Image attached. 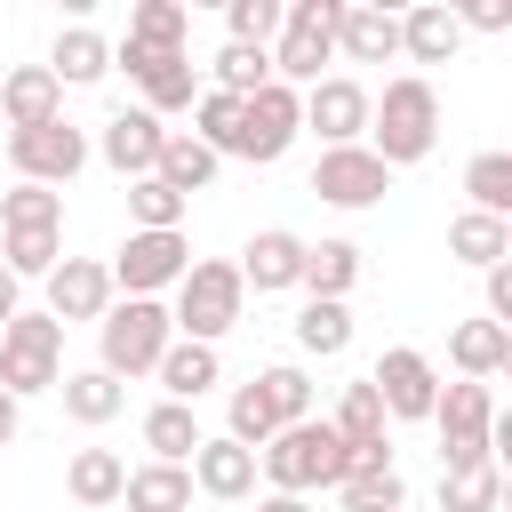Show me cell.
I'll use <instances>...</instances> for the list:
<instances>
[{"label": "cell", "mask_w": 512, "mask_h": 512, "mask_svg": "<svg viewBox=\"0 0 512 512\" xmlns=\"http://www.w3.org/2000/svg\"><path fill=\"white\" fill-rule=\"evenodd\" d=\"M192 496H200V480H192V464H136L128 472V512H192Z\"/></svg>", "instance_id": "28"}, {"label": "cell", "mask_w": 512, "mask_h": 512, "mask_svg": "<svg viewBox=\"0 0 512 512\" xmlns=\"http://www.w3.org/2000/svg\"><path fill=\"white\" fill-rule=\"evenodd\" d=\"M192 480H200V496H216V504H248L256 480H264V456L240 448L232 432H208L200 456H192Z\"/></svg>", "instance_id": "18"}, {"label": "cell", "mask_w": 512, "mask_h": 512, "mask_svg": "<svg viewBox=\"0 0 512 512\" xmlns=\"http://www.w3.org/2000/svg\"><path fill=\"white\" fill-rule=\"evenodd\" d=\"M16 312H24V280H16V272H8V264H0V328H8V320H16Z\"/></svg>", "instance_id": "48"}, {"label": "cell", "mask_w": 512, "mask_h": 512, "mask_svg": "<svg viewBox=\"0 0 512 512\" xmlns=\"http://www.w3.org/2000/svg\"><path fill=\"white\" fill-rule=\"evenodd\" d=\"M160 152H168V120L144 112V104H120V112L96 128V160H104L112 176H128V184L160 176Z\"/></svg>", "instance_id": "13"}, {"label": "cell", "mask_w": 512, "mask_h": 512, "mask_svg": "<svg viewBox=\"0 0 512 512\" xmlns=\"http://www.w3.org/2000/svg\"><path fill=\"white\" fill-rule=\"evenodd\" d=\"M304 136V88H288V80H272V88H256L248 96V120H240V144H232V160H248V168H272V160H288V144Z\"/></svg>", "instance_id": "12"}, {"label": "cell", "mask_w": 512, "mask_h": 512, "mask_svg": "<svg viewBox=\"0 0 512 512\" xmlns=\"http://www.w3.org/2000/svg\"><path fill=\"white\" fill-rule=\"evenodd\" d=\"M288 336H296L304 360H344V352H352V312L328 304V296H304L296 320H288Z\"/></svg>", "instance_id": "25"}, {"label": "cell", "mask_w": 512, "mask_h": 512, "mask_svg": "<svg viewBox=\"0 0 512 512\" xmlns=\"http://www.w3.org/2000/svg\"><path fill=\"white\" fill-rule=\"evenodd\" d=\"M216 168H224V152H208L192 128H168V152H160V184H176V192L192 200V192H208V184H216Z\"/></svg>", "instance_id": "30"}, {"label": "cell", "mask_w": 512, "mask_h": 512, "mask_svg": "<svg viewBox=\"0 0 512 512\" xmlns=\"http://www.w3.org/2000/svg\"><path fill=\"white\" fill-rule=\"evenodd\" d=\"M152 384H160V400H184V408H200V400L224 384V360H216V344H192V336H176Z\"/></svg>", "instance_id": "23"}, {"label": "cell", "mask_w": 512, "mask_h": 512, "mask_svg": "<svg viewBox=\"0 0 512 512\" xmlns=\"http://www.w3.org/2000/svg\"><path fill=\"white\" fill-rule=\"evenodd\" d=\"M368 128H376V96L352 72H328L320 88H304V136H320V152L368 144Z\"/></svg>", "instance_id": "11"}, {"label": "cell", "mask_w": 512, "mask_h": 512, "mask_svg": "<svg viewBox=\"0 0 512 512\" xmlns=\"http://www.w3.org/2000/svg\"><path fill=\"white\" fill-rule=\"evenodd\" d=\"M280 24H288V0H224V40L240 48H280Z\"/></svg>", "instance_id": "40"}, {"label": "cell", "mask_w": 512, "mask_h": 512, "mask_svg": "<svg viewBox=\"0 0 512 512\" xmlns=\"http://www.w3.org/2000/svg\"><path fill=\"white\" fill-rule=\"evenodd\" d=\"M224 432H232L240 448H256V456L280 440V416L264 408V384H256V376H248V384H232V400H224Z\"/></svg>", "instance_id": "34"}, {"label": "cell", "mask_w": 512, "mask_h": 512, "mask_svg": "<svg viewBox=\"0 0 512 512\" xmlns=\"http://www.w3.org/2000/svg\"><path fill=\"white\" fill-rule=\"evenodd\" d=\"M168 344H176L168 296H120V304L104 312V328H96V368H112L120 384H128V376H160Z\"/></svg>", "instance_id": "3"}, {"label": "cell", "mask_w": 512, "mask_h": 512, "mask_svg": "<svg viewBox=\"0 0 512 512\" xmlns=\"http://www.w3.org/2000/svg\"><path fill=\"white\" fill-rule=\"evenodd\" d=\"M344 480H352V440H344L328 416L288 424V432L264 448V488H280V496H336Z\"/></svg>", "instance_id": "1"}, {"label": "cell", "mask_w": 512, "mask_h": 512, "mask_svg": "<svg viewBox=\"0 0 512 512\" xmlns=\"http://www.w3.org/2000/svg\"><path fill=\"white\" fill-rule=\"evenodd\" d=\"M64 496H72L80 512H112V504H128V456H112V448H72V464H64Z\"/></svg>", "instance_id": "21"}, {"label": "cell", "mask_w": 512, "mask_h": 512, "mask_svg": "<svg viewBox=\"0 0 512 512\" xmlns=\"http://www.w3.org/2000/svg\"><path fill=\"white\" fill-rule=\"evenodd\" d=\"M312 192H320L328 208H376V200L392 192V168H384L368 144H344V152H320V160H312Z\"/></svg>", "instance_id": "15"}, {"label": "cell", "mask_w": 512, "mask_h": 512, "mask_svg": "<svg viewBox=\"0 0 512 512\" xmlns=\"http://www.w3.org/2000/svg\"><path fill=\"white\" fill-rule=\"evenodd\" d=\"M440 472H464V464H496L488 456V424H496V392L488 384H472V376H456V384H440Z\"/></svg>", "instance_id": "9"}, {"label": "cell", "mask_w": 512, "mask_h": 512, "mask_svg": "<svg viewBox=\"0 0 512 512\" xmlns=\"http://www.w3.org/2000/svg\"><path fill=\"white\" fill-rule=\"evenodd\" d=\"M464 40H472V32H464V16H456L448 0H416V8L400 16V56H408V64H448Z\"/></svg>", "instance_id": "19"}, {"label": "cell", "mask_w": 512, "mask_h": 512, "mask_svg": "<svg viewBox=\"0 0 512 512\" xmlns=\"http://www.w3.org/2000/svg\"><path fill=\"white\" fill-rule=\"evenodd\" d=\"M336 40H344V0H288V24H280V48H272V72L288 88H320L336 64Z\"/></svg>", "instance_id": "6"}, {"label": "cell", "mask_w": 512, "mask_h": 512, "mask_svg": "<svg viewBox=\"0 0 512 512\" xmlns=\"http://www.w3.org/2000/svg\"><path fill=\"white\" fill-rule=\"evenodd\" d=\"M304 256H312V240L288 232V224L248 232V248H240V280H248V296H288V288H304Z\"/></svg>", "instance_id": "16"}, {"label": "cell", "mask_w": 512, "mask_h": 512, "mask_svg": "<svg viewBox=\"0 0 512 512\" xmlns=\"http://www.w3.org/2000/svg\"><path fill=\"white\" fill-rule=\"evenodd\" d=\"M0 264L16 280H48L64 264V232H0Z\"/></svg>", "instance_id": "43"}, {"label": "cell", "mask_w": 512, "mask_h": 512, "mask_svg": "<svg viewBox=\"0 0 512 512\" xmlns=\"http://www.w3.org/2000/svg\"><path fill=\"white\" fill-rule=\"evenodd\" d=\"M256 384H264V408L280 416V432H288V424H312V376H304L296 360H272V368H256Z\"/></svg>", "instance_id": "39"}, {"label": "cell", "mask_w": 512, "mask_h": 512, "mask_svg": "<svg viewBox=\"0 0 512 512\" xmlns=\"http://www.w3.org/2000/svg\"><path fill=\"white\" fill-rule=\"evenodd\" d=\"M0 232H64V192H48V184L0 192Z\"/></svg>", "instance_id": "37"}, {"label": "cell", "mask_w": 512, "mask_h": 512, "mask_svg": "<svg viewBox=\"0 0 512 512\" xmlns=\"http://www.w3.org/2000/svg\"><path fill=\"white\" fill-rule=\"evenodd\" d=\"M208 72H216V88H232V96H256V88L280 80V72H272V48H240V40H224V48L208 56Z\"/></svg>", "instance_id": "41"}, {"label": "cell", "mask_w": 512, "mask_h": 512, "mask_svg": "<svg viewBox=\"0 0 512 512\" xmlns=\"http://www.w3.org/2000/svg\"><path fill=\"white\" fill-rule=\"evenodd\" d=\"M352 288H360V248H352V240H312V256H304V296L344 304Z\"/></svg>", "instance_id": "31"}, {"label": "cell", "mask_w": 512, "mask_h": 512, "mask_svg": "<svg viewBox=\"0 0 512 512\" xmlns=\"http://www.w3.org/2000/svg\"><path fill=\"white\" fill-rule=\"evenodd\" d=\"M496 376H512V328H504V368H496Z\"/></svg>", "instance_id": "51"}, {"label": "cell", "mask_w": 512, "mask_h": 512, "mask_svg": "<svg viewBox=\"0 0 512 512\" xmlns=\"http://www.w3.org/2000/svg\"><path fill=\"white\" fill-rule=\"evenodd\" d=\"M448 360H456V376H472V384H488L496 368H504V328L480 312V320H456L448 328Z\"/></svg>", "instance_id": "32"}, {"label": "cell", "mask_w": 512, "mask_h": 512, "mask_svg": "<svg viewBox=\"0 0 512 512\" xmlns=\"http://www.w3.org/2000/svg\"><path fill=\"white\" fill-rule=\"evenodd\" d=\"M184 192L176 184H160V176H144V184H128V232H184Z\"/></svg>", "instance_id": "38"}, {"label": "cell", "mask_w": 512, "mask_h": 512, "mask_svg": "<svg viewBox=\"0 0 512 512\" xmlns=\"http://www.w3.org/2000/svg\"><path fill=\"white\" fill-rule=\"evenodd\" d=\"M128 40H144V48H184V40H192V16H184L176 0H136V8H128Z\"/></svg>", "instance_id": "44"}, {"label": "cell", "mask_w": 512, "mask_h": 512, "mask_svg": "<svg viewBox=\"0 0 512 512\" xmlns=\"http://www.w3.org/2000/svg\"><path fill=\"white\" fill-rule=\"evenodd\" d=\"M64 320L48 304H24L8 328H0V392L32 400V392H64Z\"/></svg>", "instance_id": "4"}, {"label": "cell", "mask_w": 512, "mask_h": 512, "mask_svg": "<svg viewBox=\"0 0 512 512\" xmlns=\"http://www.w3.org/2000/svg\"><path fill=\"white\" fill-rule=\"evenodd\" d=\"M88 160H96V144H88L72 120L16 128V136H8V168H16V184H48V192H64V184H72Z\"/></svg>", "instance_id": "10"}, {"label": "cell", "mask_w": 512, "mask_h": 512, "mask_svg": "<svg viewBox=\"0 0 512 512\" xmlns=\"http://www.w3.org/2000/svg\"><path fill=\"white\" fill-rule=\"evenodd\" d=\"M240 120H248V96H232V88H208V96L192 104V136H200L208 152H224V160H232V144H240Z\"/></svg>", "instance_id": "36"}, {"label": "cell", "mask_w": 512, "mask_h": 512, "mask_svg": "<svg viewBox=\"0 0 512 512\" xmlns=\"http://www.w3.org/2000/svg\"><path fill=\"white\" fill-rule=\"evenodd\" d=\"M448 256L488 280L496 264H512V224H504V216H480V208H456V216H448Z\"/></svg>", "instance_id": "24"}, {"label": "cell", "mask_w": 512, "mask_h": 512, "mask_svg": "<svg viewBox=\"0 0 512 512\" xmlns=\"http://www.w3.org/2000/svg\"><path fill=\"white\" fill-rule=\"evenodd\" d=\"M136 432H144L152 464H192V456H200V440H208V432H200V416H192L184 400H152Z\"/></svg>", "instance_id": "26"}, {"label": "cell", "mask_w": 512, "mask_h": 512, "mask_svg": "<svg viewBox=\"0 0 512 512\" xmlns=\"http://www.w3.org/2000/svg\"><path fill=\"white\" fill-rule=\"evenodd\" d=\"M48 72H56L64 88H96V80L112 72V40H104V32H88V24H64V32H56V48H48Z\"/></svg>", "instance_id": "27"}, {"label": "cell", "mask_w": 512, "mask_h": 512, "mask_svg": "<svg viewBox=\"0 0 512 512\" xmlns=\"http://www.w3.org/2000/svg\"><path fill=\"white\" fill-rule=\"evenodd\" d=\"M440 512H504V464L440 472Z\"/></svg>", "instance_id": "35"}, {"label": "cell", "mask_w": 512, "mask_h": 512, "mask_svg": "<svg viewBox=\"0 0 512 512\" xmlns=\"http://www.w3.org/2000/svg\"><path fill=\"white\" fill-rule=\"evenodd\" d=\"M464 32H512V0H464Z\"/></svg>", "instance_id": "45"}, {"label": "cell", "mask_w": 512, "mask_h": 512, "mask_svg": "<svg viewBox=\"0 0 512 512\" xmlns=\"http://www.w3.org/2000/svg\"><path fill=\"white\" fill-rule=\"evenodd\" d=\"M336 512H408V480H400V464H384V472H352V480L336 488Z\"/></svg>", "instance_id": "42"}, {"label": "cell", "mask_w": 512, "mask_h": 512, "mask_svg": "<svg viewBox=\"0 0 512 512\" xmlns=\"http://www.w3.org/2000/svg\"><path fill=\"white\" fill-rule=\"evenodd\" d=\"M168 312H176V336H192V344L232 336V328H240V312H248L240 256H200V264L184 272V288L168 296Z\"/></svg>", "instance_id": "5"}, {"label": "cell", "mask_w": 512, "mask_h": 512, "mask_svg": "<svg viewBox=\"0 0 512 512\" xmlns=\"http://www.w3.org/2000/svg\"><path fill=\"white\" fill-rule=\"evenodd\" d=\"M488 456L512 472V408H496V424H488Z\"/></svg>", "instance_id": "47"}, {"label": "cell", "mask_w": 512, "mask_h": 512, "mask_svg": "<svg viewBox=\"0 0 512 512\" xmlns=\"http://www.w3.org/2000/svg\"><path fill=\"white\" fill-rule=\"evenodd\" d=\"M0 112H8V136L16 128H48V120H64V80L48 64H16L0 80Z\"/></svg>", "instance_id": "20"}, {"label": "cell", "mask_w": 512, "mask_h": 512, "mask_svg": "<svg viewBox=\"0 0 512 512\" xmlns=\"http://www.w3.org/2000/svg\"><path fill=\"white\" fill-rule=\"evenodd\" d=\"M192 272V240L184 232H128L112 248V288L120 296H176Z\"/></svg>", "instance_id": "8"}, {"label": "cell", "mask_w": 512, "mask_h": 512, "mask_svg": "<svg viewBox=\"0 0 512 512\" xmlns=\"http://www.w3.org/2000/svg\"><path fill=\"white\" fill-rule=\"evenodd\" d=\"M40 288H48V312H56L64 328H72V320H96V328H104V312L120 304L112 264H96V256H64V264H56Z\"/></svg>", "instance_id": "17"}, {"label": "cell", "mask_w": 512, "mask_h": 512, "mask_svg": "<svg viewBox=\"0 0 512 512\" xmlns=\"http://www.w3.org/2000/svg\"><path fill=\"white\" fill-rule=\"evenodd\" d=\"M504 152H512V144H504Z\"/></svg>", "instance_id": "53"}, {"label": "cell", "mask_w": 512, "mask_h": 512, "mask_svg": "<svg viewBox=\"0 0 512 512\" xmlns=\"http://www.w3.org/2000/svg\"><path fill=\"white\" fill-rule=\"evenodd\" d=\"M488 320H496V328H512V264H496V272H488Z\"/></svg>", "instance_id": "46"}, {"label": "cell", "mask_w": 512, "mask_h": 512, "mask_svg": "<svg viewBox=\"0 0 512 512\" xmlns=\"http://www.w3.org/2000/svg\"><path fill=\"white\" fill-rule=\"evenodd\" d=\"M112 64L136 80L144 112H160V120H168V112H192V104L208 96V88H200V64H192L184 48H144V40H120V48H112Z\"/></svg>", "instance_id": "7"}, {"label": "cell", "mask_w": 512, "mask_h": 512, "mask_svg": "<svg viewBox=\"0 0 512 512\" xmlns=\"http://www.w3.org/2000/svg\"><path fill=\"white\" fill-rule=\"evenodd\" d=\"M120 408H128V384H120L112 368H72V376H64V416H72V424L96 432V424H112Z\"/></svg>", "instance_id": "29"}, {"label": "cell", "mask_w": 512, "mask_h": 512, "mask_svg": "<svg viewBox=\"0 0 512 512\" xmlns=\"http://www.w3.org/2000/svg\"><path fill=\"white\" fill-rule=\"evenodd\" d=\"M256 512H312V496H280V488H264V496H256Z\"/></svg>", "instance_id": "50"}, {"label": "cell", "mask_w": 512, "mask_h": 512, "mask_svg": "<svg viewBox=\"0 0 512 512\" xmlns=\"http://www.w3.org/2000/svg\"><path fill=\"white\" fill-rule=\"evenodd\" d=\"M464 208L512 224V152H472L464 160Z\"/></svg>", "instance_id": "33"}, {"label": "cell", "mask_w": 512, "mask_h": 512, "mask_svg": "<svg viewBox=\"0 0 512 512\" xmlns=\"http://www.w3.org/2000/svg\"><path fill=\"white\" fill-rule=\"evenodd\" d=\"M368 384L384 392V416L392 424H432L440 416V368L416 352V344H392V352H376V368H368Z\"/></svg>", "instance_id": "14"}, {"label": "cell", "mask_w": 512, "mask_h": 512, "mask_svg": "<svg viewBox=\"0 0 512 512\" xmlns=\"http://www.w3.org/2000/svg\"><path fill=\"white\" fill-rule=\"evenodd\" d=\"M16 432H24V400L0 392V448H16Z\"/></svg>", "instance_id": "49"}, {"label": "cell", "mask_w": 512, "mask_h": 512, "mask_svg": "<svg viewBox=\"0 0 512 512\" xmlns=\"http://www.w3.org/2000/svg\"><path fill=\"white\" fill-rule=\"evenodd\" d=\"M432 144H440V88H432L424 72L384 80V96H376V128H368V152L400 176V168L432 160Z\"/></svg>", "instance_id": "2"}, {"label": "cell", "mask_w": 512, "mask_h": 512, "mask_svg": "<svg viewBox=\"0 0 512 512\" xmlns=\"http://www.w3.org/2000/svg\"><path fill=\"white\" fill-rule=\"evenodd\" d=\"M504 512H512V472H504Z\"/></svg>", "instance_id": "52"}, {"label": "cell", "mask_w": 512, "mask_h": 512, "mask_svg": "<svg viewBox=\"0 0 512 512\" xmlns=\"http://www.w3.org/2000/svg\"><path fill=\"white\" fill-rule=\"evenodd\" d=\"M344 64H392L400 56V16L384 0H344V40H336Z\"/></svg>", "instance_id": "22"}]
</instances>
